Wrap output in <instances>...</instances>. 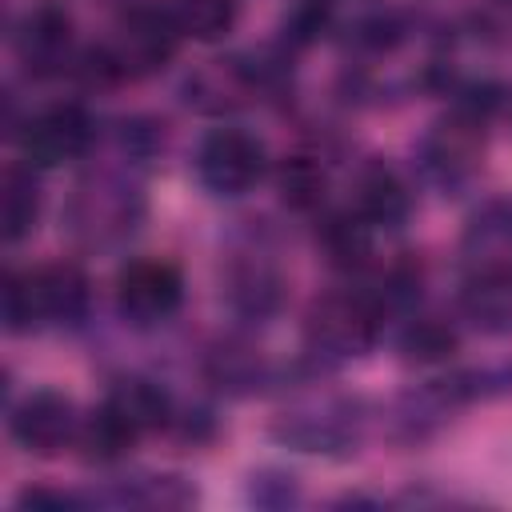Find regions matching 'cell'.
I'll list each match as a JSON object with an SVG mask.
<instances>
[{
    "instance_id": "6",
    "label": "cell",
    "mask_w": 512,
    "mask_h": 512,
    "mask_svg": "<svg viewBox=\"0 0 512 512\" xmlns=\"http://www.w3.org/2000/svg\"><path fill=\"white\" fill-rule=\"evenodd\" d=\"M92 140V120L76 104H56L32 116L20 132V152L32 168H56L76 160Z\"/></svg>"
},
{
    "instance_id": "3",
    "label": "cell",
    "mask_w": 512,
    "mask_h": 512,
    "mask_svg": "<svg viewBox=\"0 0 512 512\" xmlns=\"http://www.w3.org/2000/svg\"><path fill=\"white\" fill-rule=\"evenodd\" d=\"M196 176L212 196H244L264 176V148L240 128H216L196 148Z\"/></svg>"
},
{
    "instance_id": "8",
    "label": "cell",
    "mask_w": 512,
    "mask_h": 512,
    "mask_svg": "<svg viewBox=\"0 0 512 512\" xmlns=\"http://www.w3.org/2000/svg\"><path fill=\"white\" fill-rule=\"evenodd\" d=\"M480 152H484V116L476 108H456L432 124L424 140V168L436 180L456 184L476 168Z\"/></svg>"
},
{
    "instance_id": "11",
    "label": "cell",
    "mask_w": 512,
    "mask_h": 512,
    "mask_svg": "<svg viewBox=\"0 0 512 512\" xmlns=\"http://www.w3.org/2000/svg\"><path fill=\"white\" fill-rule=\"evenodd\" d=\"M356 204H360V220H364V224L396 228V224L408 216V192H404L400 176H396L392 168H384V164H372V168L360 176Z\"/></svg>"
},
{
    "instance_id": "14",
    "label": "cell",
    "mask_w": 512,
    "mask_h": 512,
    "mask_svg": "<svg viewBox=\"0 0 512 512\" xmlns=\"http://www.w3.org/2000/svg\"><path fill=\"white\" fill-rule=\"evenodd\" d=\"M400 352H404V360H416V364H440L456 352V332L444 328L440 320H416L404 328Z\"/></svg>"
},
{
    "instance_id": "12",
    "label": "cell",
    "mask_w": 512,
    "mask_h": 512,
    "mask_svg": "<svg viewBox=\"0 0 512 512\" xmlns=\"http://www.w3.org/2000/svg\"><path fill=\"white\" fill-rule=\"evenodd\" d=\"M176 28L192 40H220L236 24V0H176Z\"/></svg>"
},
{
    "instance_id": "13",
    "label": "cell",
    "mask_w": 512,
    "mask_h": 512,
    "mask_svg": "<svg viewBox=\"0 0 512 512\" xmlns=\"http://www.w3.org/2000/svg\"><path fill=\"white\" fill-rule=\"evenodd\" d=\"M0 220H4V240H20L32 224H36V184L24 168H8L4 172V188H0Z\"/></svg>"
},
{
    "instance_id": "16",
    "label": "cell",
    "mask_w": 512,
    "mask_h": 512,
    "mask_svg": "<svg viewBox=\"0 0 512 512\" xmlns=\"http://www.w3.org/2000/svg\"><path fill=\"white\" fill-rule=\"evenodd\" d=\"M280 188H284V200L292 204H316L320 200V188H324V176L308 164V160H292L284 164V176H280Z\"/></svg>"
},
{
    "instance_id": "1",
    "label": "cell",
    "mask_w": 512,
    "mask_h": 512,
    "mask_svg": "<svg viewBox=\"0 0 512 512\" xmlns=\"http://www.w3.org/2000/svg\"><path fill=\"white\" fill-rule=\"evenodd\" d=\"M88 308V280L72 264H44L4 284V320L12 332L40 324H76Z\"/></svg>"
},
{
    "instance_id": "7",
    "label": "cell",
    "mask_w": 512,
    "mask_h": 512,
    "mask_svg": "<svg viewBox=\"0 0 512 512\" xmlns=\"http://www.w3.org/2000/svg\"><path fill=\"white\" fill-rule=\"evenodd\" d=\"M80 436V420H76V408L64 392L56 388H40L32 396H24L12 412V440L24 448V452H36V456H56L68 440Z\"/></svg>"
},
{
    "instance_id": "2",
    "label": "cell",
    "mask_w": 512,
    "mask_h": 512,
    "mask_svg": "<svg viewBox=\"0 0 512 512\" xmlns=\"http://www.w3.org/2000/svg\"><path fill=\"white\" fill-rule=\"evenodd\" d=\"M376 332H380V312L360 292L324 296L308 312V344L332 360L364 356L376 344Z\"/></svg>"
},
{
    "instance_id": "4",
    "label": "cell",
    "mask_w": 512,
    "mask_h": 512,
    "mask_svg": "<svg viewBox=\"0 0 512 512\" xmlns=\"http://www.w3.org/2000/svg\"><path fill=\"white\" fill-rule=\"evenodd\" d=\"M184 300V280L168 260H132L116 280V308L128 324H164Z\"/></svg>"
},
{
    "instance_id": "15",
    "label": "cell",
    "mask_w": 512,
    "mask_h": 512,
    "mask_svg": "<svg viewBox=\"0 0 512 512\" xmlns=\"http://www.w3.org/2000/svg\"><path fill=\"white\" fill-rule=\"evenodd\" d=\"M324 244H328L336 264H360L368 252V224L360 216L356 220H332Z\"/></svg>"
},
{
    "instance_id": "9",
    "label": "cell",
    "mask_w": 512,
    "mask_h": 512,
    "mask_svg": "<svg viewBox=\"0 0 512 512\" xmlns=\"http://www.w3.org/2000/svg\"><path fill=\"white\" fill-rule=\"evenodd\" d=\"M68 44H72V24L64 12L56 8H36L20 36H16V48H20V60L32 68V72H56L64 60H68Z\"/></svg>"
},
{
    "instance_id": "10",
    "label": "cell",
    "mask_w": 512,
    "mask_h": 512,
    "mask_svg": "<svg viewBox=\"0 0 512 512\" xmlns=\"http://www.w3.org/2000/svg\"><path fill=\"white\" fill-rule=\"evenodd\" d=\"M100 408L112 420H120L136 440L168 420V396L156 384H148V380H120Z\"/></svg>"
},
{
    "instance_id": "5",
    "label": "cell",
    "mask_w": 512,
    "mask_h": 512,
    "mask_svg": "<svg viewBox=\"0 0 512 512\" xmlns=\"http://www.w3.org/2000/svg\"><path fill=\"white\" fill-rule=\"evenodd\" d=\"M176 16L164 12V8H132L116 36H112V48H108V64L116 72H152V68H164V60L176 52Z\"/></svg>"
}]
</instances>
